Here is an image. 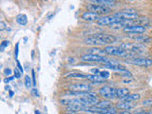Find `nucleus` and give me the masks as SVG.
Returning <instances> with one entry per match:
<instances>
[{
  "mask_svg": "<svg viewBox=\"0 0 152 114\" xmlns=\"http://www.w3.org/2000/svg\"><path fill=\"white\" fill-rule=\"evenodd\" d=\"M87 9L88 12H95V13L99 14V15H102L103 14L104 16L111 12L110 8L104 7V6H101V5H96V4H88L87 6Z\"/></svg>",
  "mask_w": 152,
  "mask_h": 114,
  "instance_id": "39448f33",
  "label": "nucleus"
},
{
  "mask_svg": "<svg viewBox=\"0 0 152 114\" xmlns=\"http://www.w3.org/2000/svg\"><path fill=\"white\" fill-rule=\"evenodd\" d=\"M18 48H19V44L17 43L16 48H15V52H14V54H15V58H17V56H18Z\"/></svg>",
  "mask_w": 152,
  "mask_h": 114,
  "instance_id": "4c0bfd02",
  "label": "nucleus"
},
{
  "mask_svg": "<svg viewBox=\"0 0 152 114\" xmlns=\"http://www.w3.org/2000/svg\"><path fill=\"white\" fill-rule=\"evenodd\" d=\"M123 31L126 33H135V34H142L145 32V27L138 25V24H132V25H128L126 28H123Z\"/></svg>",
  "mask_w": 152,
  "mask_h": 114,
  "instance_id": "9b49d317",
  "label": "nucleus"
},
{
  "mask_svg": "<svg viewBox=\"0 0 152 114\" xmlns=\"http://www.w3.org/2000/svg\"><path fill=\"white\" fill-rule=\"evenodd\" d=\"M114 15L122 18L124 20H128V21H134L135 19L137 20L139 18V14L137 13L135 10L130 9V10H125V11H121L119 12L114 13Z\"/></svg>",
  "mask_w": 152,
  "mask_h": 114,
  "instance_id": "f03ea898",
  "label": "nucleus"
},
{
  "mask_svg": "<svg viewBox=\"0 0 152 114\" xmlns=\"http://www.w3.org/2000/svg\"><path fill=\"white\" fill-rule=\"evenodd\" d=\"M124 19L122 18H119L117 16L113 15H104V16H101L100 19L98 20V25L100 26H111L113 24H116L123 21Z\"/></svg>",
  "mask_w": 152,
  "mask_h": 114,
  "instance_id": "423d86ee",
  "label": "nucleus"
},
{
  "mask_svg": "<svg viewBox=\"0 0 152 114\" xmlns=\"http://www.w3.org/2000/svg\"><path fill=\"white\" fill-rule=\"evenodd\" d=\"M100 17H101V15H99V14L95 12H86L82 14V19L88 22H93V21L98 22Z\"/></svg>",
  "mask_w": 152,
  "mask_h": 114,
  "instance_id": "f8f14e48",
  "label": "nucleus"
},
{
  "mask_svg": "<svg viewBox=\"0 0 152 114\" xmlns=\"http://www.w3.org/2000/svg\"><path fill=\"white\" fill-rule=\"evenodd\" d=\"M90 72H93V74H100V70L98 69H92Z\"/></svg>",
  "mask_w": 152,
  "mask_h": 114,
  "instance_id": "72a5a7b5",
  "label": "nucleus"
},
{
  "mask_svg": "<svg viewBox=\"0 0 152 114\" xmlns=\"http://www.w3.org/2000/svg\"><path fill=\"white\" fill-rule=\"evenodd\" d=\"M126 62L133 66H144V68H149V66H152V59L145 58V57H133L132 59L127 60Z\"/></svg>",
  "mask_w": 152,
  "mask_h": 114,
  "instance_id": "20e7f679",
  "label": "nucleus"
},
{
  "mask_svg": "<svg viewBox=\"0 0 152 114\" xmlns=\"http://www.w3.org/2000/svg\"><path fill=\"white\" fill-rule=\"evenodd\" d=\"M25 87L27 88H31V86L33 85V82L31 81V77L28 75H26L25 76Z\"/></svg>",
  "mask_w": 152,
  "mask_h": 114,
  "instance_id": "b1692460",
  "label": "nucleus"
},
{
  "mask_svg": "<svg viewBox=\"0 0 152 114\" xmlns=\"http://www.w3.org/2000/svg\"><path fill=\"white\" fill-rule=\"evenodd\" d=\"M16 22L19 24V25H22V26H25L27 25L28 23V17L26 14H18V15L16 16Z\"/></svg>",
  "mask_w": 152,
  "mask_h": 114,
  "instance_id": "412c9836",
  "label": "nucleus"
},
{
  "mask_svg": "<svg viewBox=\"0 0 152 114\" xmlns=\"http://www.w3.org/2000/svg\"><path fill=\"white\" fill-rule=\"evenodd\" d=\"M13 73H14V77H15V78L19 79V78L21 77V71L19 70L18 69H14V70H13Z\"/></svg>",
  "mask_w": 152,
  "mask_h": 114,
  "instance_id": "cd10ccee",
  "label": "nucleus"
},
{
  "mask_svg": "<svg viewBox=\"0 0 152 114\" xmlns=\"http://www.w3.org/2000/svg\"><path fill=\"white\" fill-rule=\"evenodd\" d=\"M99 94L106 99H114L116 98V88L109 86H104L99 89Z\"/></svg>",
  "mask_w": 152,
  "mask_h": 114,
  "instance_id": "6e6552de",
  "label": "nucleus"
},
{
  "mask_svg": "<svg viewBox=\"0 0 152 114\" xmlns=\"http://www.w3.org/2000/svg\"><path fill=\"white\" fill-rule=\"evenodd\" d=\"M141 95L139 93H129L126 96L124 99H122V101H126V102H134V101H138L140 100Z\"/></svg>",
  "mask_w": 152,
  "mask_h": 114,
  "instance_id": "6ab92c4d",
  "label": "nucleus"
},
{
  "mask_svg": "<svg viewBox=\"0 0 152 114\" xmlns=\"http://www.w3.org/2000/svg\"><path fill=\"white\" fill-rule=\"evenodd\" d=\"M133 39L137 41L138 43H149L151 41V38L149 36L142 35V34H137V36L133 37Z\"/></svg>",
  "mask_w": 152,
  "mask_h": 114,
  "instance_id": "aec40b11",
  "label": "nucleus"
},
{
  "mask_svg": "<svg viewBox=\"0 0 152 114\" xmlns=\"http://www.w3.org/2000/svg\"><path fill=\"white\" fill-rule=\"evenodd\" d=\"M32 82H33V85L35 86L36 81H35V72H34V70H32Z\"/></svg>",
  "mask_w": 152,
  "mask_h": 114,
  "instance_id": "f704fd0d",
  "label": "nucleus"
},
{
  "mask_svg": "<svg viewBox=\"0 0 152 114\" xmlns=\"http://www.w3.org/2000/svg\"><path fill=\"white\" fill-rule=\"evenodd\" d=\"M35 114H40V112H39V111H37V110H36V111H35Z\"/></svg>",
  "mask_w": 152,
  "mask_h": 114,
  "instance_id": "79ce46f5",
  "label": "nucleus"
},
{
  "mask_svg": "<svg viewBox=\"0 0 152 114\" xmlns=\"http://www.w3.org/2000/svg\"><path fill=\"white\" fill-rule=\"evenodd\" d=\"M64 114H77V113H76V112H72V111H66Z\"/></svg>",
  "mask_w": 152,
  "mask_h": 114,
  "instance_id": "ea45409f",
  "label": "nucleus"
},
{
  "mask_svg": "<svg viewBox=\"0 0 152 114\" xmlns=\"http://www.w3.org/2000/svg\"><path fill=\"white\" fill-rule=\"evenodd\" d=\"M82 60L85 62H96V63H102L106 65L109 62V59L104 57V55H98V54H91L87 53L82 56Z\"/></svg>",
  "mask_w": 152,
  "mask_h": 114,
  "instance_id": "7ed1b4c3",
  "label": "nucleus"
},
{
  "mask_svg": "<svg viewBox=\"0 0 152 114\" xmlns=\"http://www.w3.org/2000/svg\"><path fill=\"white\" fill-rule=\"evenodd\" d=\"M16 63H17V68H18L19 70L21 71V73L24 72V69H23V68H22V66H21V64H20V62H19V61H16Z\"/></svg>",
  "mask_w": 152,
  "mask_h": 114,
  "instance_id": "473e14b6",
  "label": "nucleus"
},
{
  "mask_svg": "<svg viewBox=\"0 0 152 114\" xmlns=\"http://www.w3.org/2000/svg\"><path fill=\"white\" fill-rule=\"evenodd\" d=\"M91 3H95L96 5H101V6L107 8L115 6V1H112V0H93Z\"/></svg>",
  "mask_w": 152,
  "mask_h": 114,
  "instance_id": "2eb2a0df",
  "label": "nucleus"
},
{
  "mask_svg": "<svg viewBox=\"0 0 152 114\" xmlns=\"http://www.w3.org/2000/svg\"><path fill=\"white\" fill-rule=\"evenodd\" d=\"M66 77L69 78H77V79H87V75L81 73L79 71H71L66 74Z\"/></svg>",
  "mask_w": 152,
  "mask_h": 114,
  "instance_id": "f3484780",
  "label": "nucleus"
},
{
  "mask_svg": "<svg viewBox=\"0 0 152 114\" xmlns=\"http://www.w3.org/2000/svg\"><path fill=\"white\" fill-rule=\"evenodd\" d=\"M129 94V89L126 88H116V98L124 99L126 96Z\"/></svg>",
  "mask_w": 152,
  "mask_h": 114,
  "instance_id": "dca6fc26",
  "label": "nucleus"
},
{
  "mask_svg": "<svg viewBox=\"0 0 152 114\" xmlns=\"http://www.w3.org/2000/svg\"><path fill=\"white\" fill-rule=\"evenodd\" d=\"M69 88L73 91H80V92H89L92 89V85L87 83H75L70 85Z\"/></svg>",
  "mask_w": 152,
  "mask_h": 114,
  "instance_id": "1a4fd4ad",
  "label": "nucleus"
},
{
  "mask_svg": "<svg viewBox=\"0 0 152 114\" xmlns=\"http://www.w3.org/2000/svg\"><path fill=\"white\" fill-rule=\"evenodd\" d=\"M122 50H126L128 52H132V53H136L137 51H140L141 50H144L145 47L139 44V43H122V44L119 46Z\"/></svg>",
  "mask_w": 152,
  "mask_h": 114,
  "instance_id": "0eeeda50",
  "label": "nucleus"
},
{
  "mask_svg": "<svg viewBox=\"0 0 152 114\" xmlns=\"http://www.w3.org/2000/svg\"><path fill=\"white\" fill-rule=\"evenodd\" d=\"M93 37L101 41L102 44H113L117 41V38L115 36L107 34V33H95L93 34Z\"/></svg>",
  "mask_w": 152,
  "mask_h": 114,
  "instance_id": "9d476101",
  "label": "nucleus"
},
{
  "mask_svg": "<svg viewBox=\"0 0 152 114\" xmlns=\"http://www.w3.org/2000/svg\"><path fill=\"white\" fill-rule=\"evenodd\" d=\"M31 93L34 95L35 97H39L40 95H39V92H38V90H37V88H31Z\"/></svg>",
  "mask_w": 152,
  "mask_h": 114,
  "instance_id": "c756f323",
  "label": "nucleus"
},
{
  "mask_svg": "<svg viewBox=\"0 0 152 114\" xmlns=\"http://www.w3.org/2000/svg\"><path fill=\"white\" fill-rule=\"evenodd\" d=\"M141 104H142L144 107H152V99H145V100H144V101H142Z\"/></svg>",
  "mask_w": 152,
  "mask_h": 114,
  "instance_id": "393cba45",
  "label": "nucleus"
},
{
  "mask_svg": "<svg viewBox=\"0 0 152 114\" xmlns=\"http://www.w3.org/2000/svg\"><path fill=\"white\" fill-rule=\"evenodd\" d=\"M104 52L108 55H113V56H121V57H132L134 56L135 53H132V52H128L126 50H122L120 47H116V46H111L108 45L104 49Z\"/></svg>",
  "mask_w": 152,
  "mask_h": 114,
  "instance_id": "f257e3e1",
  "label": "nucleus"
},
{
  "mask_svg": "<svg viewBox=\"0 0 152 114\" xmlns=\"http://www.w3.org/2000/svg\"><path fill=\"white\" fill-rule=\"evenodd\" d=\"M4 73H5V75H7V76H10L12 74V69H5V70H4Z\"/></svg>",
  "mask_w": 152,
  "mask_h": 114,
  "instance_id": "2f4dec72",
  "label": "nucleus"
},
{
  "mask_svg": "<svg viewBox=\"0 0 152 114\" xmlns=\"http://www.w3.org/2000/svg\"><path fill=\"white\" fill-rule=\"evenodd\" d=\"M84 42H85V44L91 45V46H101V45H103L101 41L98 40L97 38H95L93 36L86 38V39L84 40Z\"/></svg>",
  "mask_w": 152,
  "mask_h": 114,
  "instance_id": "a211bd4d",
  "label": "nucleus"
},
{
  "mask_svg": "<svg viewBox=\"0 0 152 114\" xmlns=\"http://www.w3.org/2000/svg\"><path fill=\"white\" fill-rule=\"evenodd\" d=\"M87 79L88 81L95 84H100V83H104L106 80H104L100 74H87Z\"/></svg>",
  "mask_w": 152,
  "mask_h": 114,
  "instance_id": "4468645a",
  "label": "nucleus"
},
{
  "mask_svg": "<svg viewBox=\"0 0 152 114\" xmlns=\"http://www.w3.org/2000/svg\"><path fill=\"white\" fill-rule=\"evenodd\" d=\"M134 114H152V110H141Z\"/></svg>",
  "mask_w": 152,
  "mask_h": 114,
  "instance_id": "7c9ffc66",
  "label": "nucleus"
},
{
  "mask_svg": "<svg viewBox=\"0 0 152 114\" xmlns=\"http://www.w3.org/2000/svg\"><path fill=\"white\" fill-rule=\"evenodd\" d=\"M0 25H1V28H0V30L3 31L4 28H5V27H6V25H5V23H4L3 21H1V23H0Z\"/></svg>",
  "mask_w": 152,
  "mask_h": 114,
  "instance_id": "58836bf2",
  "label": "nucleus"
},
{
  "mask_svg": "<svg viewBox=\"0 0 152 114\" xmlns=\"http://www.w3.org/2000/svg\"><path fill=\"white\" fill-rule=\"evenodd\" d=\"M96 107L104 108V109H109L112 106H111V103L109 101H107V100H104V101H99V103L96 104Z\"/></svg>",
  "mask_w": 152,
  "mask_h": 114,
  "instance_id": "4be33fe9",
  "label": "nucleus"
},
{
  "mask_svg": "<svg viewBox=\"0 0 152 114\" xmlns=\"http://www.w3.org/2000/svg\"><path fill=\"white\" fill-rule=\"evenodd\" d=\"M88 53H91V54H98V55H103L106 52L104 50L99 49V48H91V49L88 50Z\"/></svg>",
  "mask_w": 152,
  "mask_h": 114,
  "instance_id": "5701e85b",
  "label": "nucleus"
},
{
  "mask_svg": "<svg viewBox=\"0 0 152 114\" xmlns=\"http://www.w3.org/2000/svg\"><path fill=\"white\" fill-rule=\"evenodd\" d=\"M10 94H11V97L13 96V92H12V91H10Z\"/></svg>",
  "mask_w": 152,
  "mask_h": 114,
  "instance_id": "a19ab883",
  "label": "nucleus"
},
{
  "mask_svg": "<svg viewBox=\"0 0 152 114\" xmlns=\"http://www.w3.org/2000/svg\"><path fill=\"white\" fill-rule=\"evenodd\" d=\"M85 114H93V113H85Z\"/></svg>",
  "mask_w": 152,
  "mask_h": 114,
  "instance_id": "37998d69",
  "label": "nucleus"
},
{
  "mask_svg": "<svg viewBox=\"0 0 152 114\" xmlns=\"http://www.w3.org/2000/svg\"><path fill=\"white\" fill-rule=\"evenodd\" d=\"M118 114H132L130 110H122L121 112H119Z\"/></svg>",
  "mask_w": 152,
  "mask_h": 114,
  "instance_id": "e433bc0d",
  "label": "nucleus"
},
{
  "mask_svg": "<svg viewBox=\"0 0 152 114\" xmlns=\"http://www.w3.org/2000/svg\"><path fill=\"white\" fill-rule=\"evenodd\" d=\"M116 107L120 110H131L135 107V106L131 102H126V101H121L116 104Z\"/></svg>",
  "mask_w": 152,
  "mask_h": 114,
  "instance_id": "ddd939ff",
  "label": "nucleus"
},
{
  "mask_svg": "<svg viewBox=\"0 0 152 114\" xmlns=\"http://www.w3.org/2000/svg\"><path fill=\"white\" fill-rule=\"evenodd\" d=\"M100 75H101L104 80H107V78H109L110 73H109L107 70H102V71H100Z\"/></svg>",
  "mask_w": 152,
  "mask_h": 114,
  "instance_id": "a878e982",
  "label": "nucleus"
},
{
  "mask_svg": "<svg viewBox=\"0 0 152 114\" xmlns=\"http://www.w3.org/2000/svg\"><path fill=\"white\" fill-rule=\"evenodd\" d=\"M14 78H15V77H14V76H13V77H10V78H6V79H4V82L5 83H8V82H11V81H12Z\"/></svg>",
  "mask_w": 152,
  "mask_h": 114,
  "instance_id": "c9c22d12",
  "label": "nucleus"
},
{
  "mask_svg": "<svg viewBox=\"0 0 152 114\" xmlns=\"http://www.w3.org/2000/svg\"><path fill=\"white\" fill-rule=\"evenodd\" d=\"M9 45H10V41H8V40L3 41V42H2V44H1V50H4L5 48L8 47Z\"/></svg>",
  "mask_w": 152,
  "mask_h": 114,
  "instance_id": "c85d7f7f",
  "label": "nucleus"
},
{
  "mask_svg": "<svg viewBox=\"0 0 152 114\" xmlns=\"http://www.w3.org/2000/svg\"><path fill=\"white\" fill-rule=\"evenodd\" d=\"M120 74H122L123 76H126V77H131V76H132V73L130 72L129 70H127V69L122 70L121 72H120Z\"/></svg>",
  "mask_w": 152,
  "mask_h": 114,
  "instance_id": "bb28decb",
  "label": "nucleus"
}]
</instances>
